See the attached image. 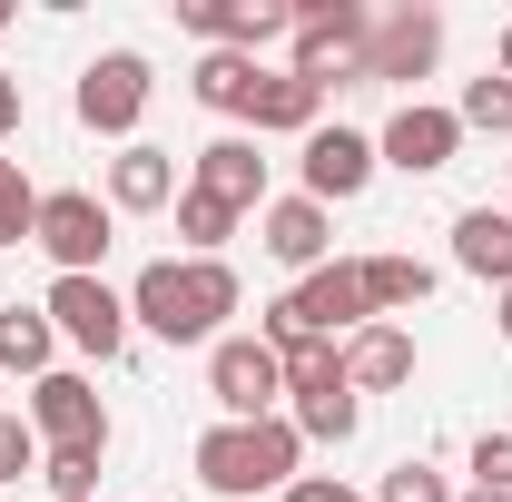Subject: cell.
<instances>
[{
  "instance_id": "cell-1",
  "label": "cell",
  "mask_w": 512,
  "mask_h": 502,
  "mask_svg": "<svg viewBox=\"0 0 512 502\" xmlns=\"http://www.w3.org/2000/svg\"><path fill=\"white\" fill-rule=\"evenodd\" d=\"M227 315H237V266L227 256H158L128 286V325H148L168 345H217Z\"/></svg>"
},
{
  "instance_id": "cell-2",
  "label": "cell",
  "mask_w": 512,
  "mask_h": 502,
  "mask_svg": "<svg viewBox=\"0 0 512 502\" xmlns=\"http://www.w3.org/2000/svg\"><path fill=\"white\" fill-rule=\"evenodd\" d=\"M296 453H306V434L286 424V414H256V424H217V434H197V483L227 502L247 493H286L296 483Z\"/></svg>"
},
{
  "instance_id": "cell-3",
  "label": "cell",
  "mask_w": 512,
  "mask_h": 502,
  "mask_svg": "<svg viewBox=\"0 0 512 502\" xmlns=\"http://www.w3.org/2000/svg\"><path fill=\"white\" fill-rule=\"evenodd\" d=\"M365 30H375V10L365 0H296V79H316V89H365Z\"/></svg>"
},
{
  "instance_id": "cell-4",
  "label": "cell",
  "mask_w": 512,
  "mask_h": 502,
  "mask_svg": "<svg viewBox=\"0 0 512 502\" xmlns=\"http://www.w3.org/2000/svg\"><path fill=\"white\" fill-rule=\"evenodd\" d=\"M207 394H217L227 424H256V414H276V394H286V355H276L266 335H217V345H207Z\"/></svg>"
},
{
  "instance_id": "cell-5",
  "label": "cell",
  "mask_w": 512,
  "mask_h": 502,
  "mask_svg": "<svg viewBox=\"0 0 512 502\" xmlns=\"http://www.w3.org/2000/svg\"><path fill=\"white\" fill-rule=\"evenodd\" d=\"M30 247L50 256L60 276H99V256H109V207H99L89 188H50V197H40Z\"/></svg>"
},
{
  "instance_id": "cell-6",
  "label": "cell",
  "mask_w": 512,
  "mask_h": 502,
  "mask_svg": "<svg viewBox=\"0 0 512 502\" xmlns=\"http://www.w3.org/2000/svg\"><path fill=\"white\" fill-rule=\"evenodd\" d=\"M40 315L60 325L79 355H99V365H109V355L128 345V296L109 286V276H60V286L40 296Z\"/></svg>"
},
{
  "instance_id": "cell-7",
  "label": "cell",
  "mask_w": 512,
  "mask_h": 502,
  "mask_svg": "<svg viewBox=\"0 0 512 502\" xmlns=\"http://www.w3.org/2000/svg\"><path fill=\"white\" fill-rule=\"evenodd\" d=\"M148 60L138 50H99V60L79 69V128H99V138H128V128L148 119Z\"/></svg>"
},
{
  "instance_id": "cell-8",
  "label": "cell",
  "mask_w": 512,
  "mask_h": 502,
  "mask_svg": "<svg viewBox=\"0 0 512 502\" xmlns=\"http://www.w3.org/2000/svg\"><path fill=\"white\" fill-rule=\"evenodd\" d=\"M30 434L50 443V453H79V443L109 453V414H99L89 375H60V365H50V375L30 384Z\"/></svg>"
},
{
  "instance_id": "cell-9",
  "label": "cell",
  "mask_w": 512,
  "mask_h": 502,
  "mask_svg": "<svg viewBox=\"0 0 512 502\" xmlns=\"http://www.w3.org/2000/svg\"><path fill=\"white\" fill-rule=\"evenodd\" d=\"M178 20H188L207 50L256 60L266 40H286V30H296V0H178Z\"/></svg>"
},
{
  "instance_id": "cell-10",
  "label": "cell",
  "mask_w": 512,
  "mask_h": 502,
  "mask_svg": "<svg viewBox=\"0 0 512 502\" xmlns=\"http://www.w3.org/2000/svg\"><path fill=\"white\" fill-rule=\"evenodd\" d=\"M256 247L276 266H296V276H316V266H335V217L316 197H266L256 207Z\"/></svg>"
},
{
  "instance_id": "cell-11",
  "label": "cell",
  "mask_w": 512,
  "mask_h": 502,
  "mask_svg": "<svg viewBox=\"0 0 512 502\" xmlns=\"http://www.w3.org/2000/svg\"><path fill=\"white\" fill-rule=\"evenodd\" d=\"M453 148H463V119H453V109H424V99H404V109L384 119V138H375V158H384V168H404V178L453 168Z\"/></svg>"
},
{
  "instance_id": "cell-12",
  "label": "cell",
  "mask_w": 512,
  "mask_h": 502,
  "mask_svg": "<svg viewBox=\"0 0 512 502\" xmlns=\"http://www.w3.org/2000/svg\"><path fill=\"white\" fill-rule=\"evenodd\" d=\"M444 60V20L434 10H384L365 30V79H424Z\"/></svg>"
},
{
  "instance_id": "cell-13",
  "label": "cell",
  "mask_w": 512,
  "mask_h": 502,
  "mask_svg": "<svg viewBox=\"0 0 512 502\" xmlns=\"http://www.w3.org/2000/svg\"><path fill=\"white\" fill-rule=\"evenodd\" d=\"M365 178H375V138H355V128H316V138H306V197H316V207L365 197Z\"/></svg>"
},
{
  "instance_id": "cell-14",
  "label": "cell",
  "mask_w": 512,
  "mask_h": 502,
  "mask_svg": "<svg viewBox=\"0 0 512 502\" xmlns=\"http://www.w3.org/2000/svg\"><path fill=\"white\" fill-rule=\"evenodd\" d=\"M197 197H217V207H266V158H256V138H207L197 148V178H188Z\"/></svg>"
},
{
  "instance_id": "cell-15",
  "label": "cell",
  "mask_w": 512,
  "mask_h": 502,
  "mask_svg": "<svg viewBox=\"0 0 512 502\" xmlns=\"http://www.w3.org/2000/svg\"><path fill=\"white\" fill-rule=\"evenodd\" d=\"M247 119L276 128V138H316V128H325V89H316V79H296V69H266L256 99H247Z\"/></svg>"
},
{
  "instance_id": "cell-16",
  "label": "cell",
  "mask_w": 512,
  "mask_h": 502,
  "mask_svg": "<svg viewBox=\"0 0 512 502\" xmlns=\"http://www.w3.org/2000/svg\"><path fill=\"white\" fill-rule=\"evenodd\" d=\"M345 384H355V394H394V384H414V335H404V325H365V335H345Z\"/></svg>"
},
{
  "instance_id": "cell-17",
  "label": "cell",
  "mask_w": 512,
  "mask_h": 502,
  "mask_svg": "<svg viewBox=\"0 0 512 502\" xmlns=\"http://www.w3.org/2000/svg\"><path fill=\"white\" fill-rule=\"evenodd\" d=\"M453 266L483 276V286H512V207H463L453 217Z\"/></svg>"
},
{
  "instance_id": "cell-18",
  "label": "cell",
  "mask_w": 512,
  "mask_h": 502,
  "mask_svg": "<svg viewBox=\"0 0 512 502\" xmlns=\"http://www.w3.org/2000/svg\"><path fill=\"white\" fill-rule=\"evenodd\" d=\"M178 197V168H168V148H119L109 158V207H128V217H148V207H168Z\"/></svg>"
},
{
  "instance_id": "cell-19",
  "label": "cell",
  "mask_w": 512,
  "mask_h": 502,
  "mask_svg": "<svg viewBox=\"0 0 512 502\" xmlns=\"http://www.w3.org/2000/svg\"><path fill=\"white\" fill-rule=\"evenodd\" d=\"M355 266H365V306H375V325L434 296V266H424V256H355Z\"/></svg>"
},
{
  "instance_id": "cell-20",
  "label": "cell",
  "mask_w": 512,
  "mask_h": 502,
  "mask_svg": "<svg viewBox=\"0 0 512 502\" xmlns=\"http://www.w3.org/2000/svg\"><path fill=\"white\" fill-rule=\"evenodd\" d=\"M50 355H60V325H50V315L40 306H0V365H10V375H50Z\"/></svg>"
},
{
  "instance_id": "cell-21",
  "label": "cell",
  "mask_w": 512,
  "mask_h": 502,
  "mask_svg": "<svg viewBox=\"0 0 512 502\" xmlns=\"http://www.w3.org/2000/svg\"><path fill=\"white\" fill-rule=\"evenodd\" d=\"M256 79H266V69L256 60H237V50H207V60H197V109H227V119H247V99H256Z\"/></svg>"
},
{
  "instance_id": "cell-22",
  "label": "cell",
  "mask_w": 512,
  "mask_h": 502,
  "mask_svg": "<svg viewBox=\"0 0 512 502\" xmlns=\"http://www.w3.org/2000/svg\"><path fill=\"white\" fill-rule=\"evenodd\" d=\"M286 394H296V404H316V394H355V384H345V345H325V335L286 345Z\"/></svg>"
},
{
  "instance_id": "cell-23",
  "label": "cell",
  "mask_w": 512,
  "mask_h": 502,
  "mask_svg": "<svg viewBox=\"0 0 512 502\" xmlns=\"http://www.w3.org/2000/svg\"><path fill=\"white\" fill-rule=\"evenodd\" d=\"M178 237H188V256H217L227 237H237V207H217V197L178 188Z\"/></svg>"
},
{
  "instance_id": "cell-24",
  "label": "cell",
  "mask_w": 512,
  "mask_h": 502,
  "mask_svg": "<svg viewBox=\"0 0 512 502\" xmlns=\"http://www.w3.org/2000/svg\"><path fill=\"white\" fill-rule=\"evenodd\" d=\"M30 227H40V188L20 178V158H0V247H30Z\"/></svg>"
},
{
  "instance_id": "cell-25",
  "label": "cell",
  "mask_w": 512,
  "mask_h": 502,
  "mask_svg": "<svg viewBox=\"0 0 512 502\" xmlns=\"http://www.w3.org/2000/svg\"><path fill=\"white\" fill-rule=\"evenodd\" d=\"M286 424H296V434H316V443H345L355 424H365V404H355V394H316V404H296Z\"/></svg>"
},
{
  "instance_id": "cell-26",
  "label": "cell",
  "mask_w": 512,
  "mask_h": 502,
  "mask_svg": "<svg viewBox=\"0 0 512 502\" xmlns=\"http://www.w3.org/2000/svg\"><path fill=\"white\" fill-rule=\"evenodd\" d=\"M453 119H463V128H483V138H512V79H473Z\"/></svg>"
},
{
  "instance_id": "cell-27",
  "label": "cell",
  "mask_w": 512,
  "mask_h": 502,
  "mask_svg": "<svg viewBox=\"0 0 512 502\" xmlns=\"http://www.w3.org/2000/svg\"><path fill=\"white\" fill-rule=\"evenodd\" d=\"M99 463H109V453H89V443H79V453H40V473H50V493H60V502H89Z\"/></svg>"
},
{
  "instance_id": "cell-28",
  "label": "cell",
  "mask_w": 512,
  "mask_h": 502,
  "mask_svg": "<svg viewBox=\"0 0 512 502\" xmlns=\"http://www.w3.org/2000/svg\"><path fill=\"white\" fill-rule=\"evenodd\" d=\"M375 502H453V483H444V473H434V463H394Z\"/></svg>"
},
{
  "instance_id": "cell-29",
  "label": "cell",
  "mask_w": 512,
  "mask_h": 502,
  "mask_svg": "<svg viewBox=\"0 0 512 502\" xmlns=\"http://www.w3.org/2000/svg\"><path fill=\"white\" fill-rule=\"evenodd\" d=\"M20 473H40V434L20 414H0V483H20Z\"/></svg>"
},
{
  "instance_id": "cell-30",
  "label": "cell",
  "mask_w": 512,
  "mask_h": 502,
  "mask_svg": "<svg viewBox=\"0 0 512 502\" xmlns=\"http://www.w3.org/2000/svg\"><path fill=\"white\" fill-rule=\"evenodd\" d=\"M473 493H512V434L473 443Z\"/></svg>"
},
{
  "instance_id": "cell-31",
  "label": "cell",
  "mask_w": 512,
  "mask_h": 502,
  "mask_svg": "<svg viewBox=\"0 0 512 502\" xmlns=\"http://www.w3.org/2000/svg\"><path fill=\"white\" fill-rule=\"evenodd\" d=\"M286 502H365V493H355V483H335V473H296Z\"/></svg>"
},
{
  "instance_id": "cell-32",
  "label": "cell",
  "mask_w": 512,
  "mask_h": 502,
  "mask_svg": "<svg viewBox=\"0 0 512 502\" xmlns=\"http://www.w3.org/2000/svg\"><path fill=\"white\" fill-rule=\"evenodd\" d=\"M10 128H20V79L0 69V138H10Z\"/></svg>"
},
{
  "instance_id": "cell-33",
  "label": "cell",
  "mask_w": 512,
  "mask_h": 502,
  "mask_svg": "<svg viewBox=\"0 0 512 502\" xmlns=\"http://www.w3.org/2000/svg\"><path fill=\"white\" fill-rule=\"evenodd\" d=\"M493 315H503V345H512V286H503V306H493Z\"/></svg>"
},
{
  "instance_id": "cell-34",
  "label": "cell",
  "mask_w": 512,
  "mask_h": 502,
  "mask_svg": "<svg viewBox=\"0 0 512 502\" xmlns=\"http://www.w3.org/2000/svg\"><path fill=\"white\" fill-rule=\"evenodd\" d=\"M503 79H512V20H503Z\"/></svg>"
},
{
  "instance_id": "cell-35",
  "label": "cell",
  "mask_w": 512,
  "mask_h": 502,
  "mask_svg": "<svg viewBox=\"0 0 512 502\" xmlns=\"http://www.w3.org/2000/svg\"><path fill=\"white\" fill-rule=\"evenodd\" d=\"M453 502H512V493H453Z\"/></svg>"
}]
</instances>
